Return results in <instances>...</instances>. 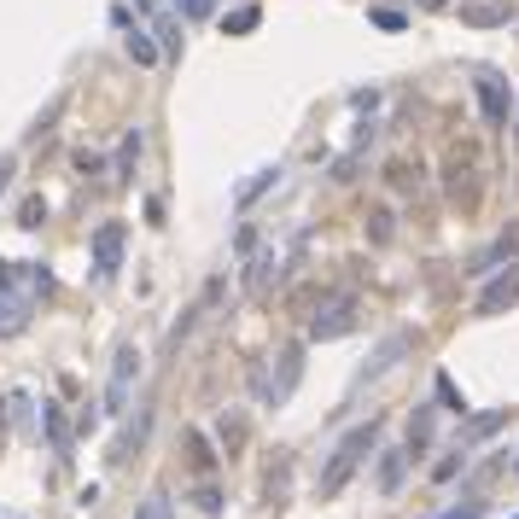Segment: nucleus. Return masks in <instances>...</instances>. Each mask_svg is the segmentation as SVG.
I'll return each instance as SVG.
<instances>
[{"label":"nucleus","mask_w":519,"mask_h":519,"mask_svg":"<svg viewBox=\"0 0 519 519\" xmlns=\"http://www.w3.org/2000/svg\"><path fill=\"white\" fill-rule=\"evenodd\" d=\"M380 426H385V420H362V426H350L345 444L327 455V467H321V485H315L321 496H339V490L356 479V467H362V461L374 455V444H380Z\"/></svg>","instance_id":"obj_1"},{"label":"nucleus","mask_w":519,"mask_h":519,"mask_svg":"<svg viewBox=\"0 0 519 519\" xmlns=\"http://www.w3.org/2000/svg\"><path fill=\"white\" fill-rule=\"evenodd\" d=\"M444 193H450V205L467 216V210H479V193H485V164H479V146L473 140H455L450 152H444Z\"/></svg>","instance_id":"obj_2"},{"label":"nucleus","mask_w":519,"mask_h":519,"mask_svg":"<svg viewBox=\"0 0 519 519\" xmlns=\"http://www.w3.org/2000/svg\"><path fill=\"white\" fill-rule=\"evenodd\" d=\"M473 88H479V111H485V123H508V105H514V88H508V76L502 70H490V65H479L473 70Z\"/></svg>","instance_id":"obj_3"},{"label":"nucleus","mask_w":519,"mask_h":519,"mask_svg":"<svg viewBox=\"0 0 519 519\" xmlns=\"http://www.w3.org/2000/svg\"><path fill=\"white\" fill-rule=\"evenodd\" d=\"M356 298H327V304H315L310 310V339H345L350 327H356Z\"/></svg>","instance_id":"obj_4"},{"label":"nucleus","mask_w":519,"mask_h":519,"mask_svg":"<svg viewBox=\"0 0 519 519\" xmlns=\"http://www.w3.org/2000/svg\"><path fill=\"white\" fill-rule=\"evenodd\" d=\"M519 304V263H508V269H496V275L485 280V292H479V304L473 310L479 315H502Z\"/></svg>","instance_id":"obj_5"},{"label":"nucleus","mask_w":519,"mask_h":519,"mask_svg":"<svg viewBox=\"0 0 519 519\" xmlns=\"http://www.w3.org/2000/svg\"><path fill=\"white\" fill-rule=\"evenodd\" d=\"M409 350H415V327H403V333H391V339H385V345L374 350V356H368L362 368H356V380H362V385H374V380H380V374H385V368H391V362H403Z\"/></svg>","instance_id":"obj_6"},{"label":"nucleus","mask_w":519,"mask_h":519,"mask_svg":"<svg viewBox=\"0 0 519 519\" xmlns=\"http://www.w3.org/2000/svg\"><path fill=\"white\" fill-rule=\"evenodd\" d=\"M117 263H123V228L105 222L100 234H94V269H100V280L117 275Z\"/></svg>","instance_id":"obj_7"},{"label":"nucleus","mask_w":519,"mask_h":519,"mask_svg":"<svg viewBox=\"0 0 519 519\" xmlns=\"http://www.w3.org/2000/svg\"><path fill=\"white\" fill-rule=\"evenodd\" d=\"M298 368H304V350L286 345V350H280V362H275V385H269V403H286V397L298 391Z\"/></svg>","instance_id":"obj_8"},{"label":"nucleus","mask_w":519,"mask_h":519,"mask_svg":"<svg viewBox=\"0 0 519 519\" xmlns=\"http://www.w3.org/2000/svg\"><path fill=\"white\" fill-rule=\"evenodd\" d=\"M135 374H140V356L123 345V350H117V380H111V391H105V409H123V397H129Z\"/></svg>","instance_id":"obj_9"},{"label":"nucleus","mask_w":519,"mask_h":519,"mask_svg":"<svg viewBox=\"0 0 519 519\" xmlns=\"http://www.w3.org/2000/svg\"><path fill=\"white\" fill-rule=\"evenodd\" d=\"M181 455H187V467H193V473H216V467H222V455L210 450L205 432H193V426L181 432Z\"/></svg>","instance_id":"obj_10"},{"label":"nucleus","mask_w":519,"mask_h":519,"mask_svg":"<svg viewBox=\"0 0 519 519\" xmlns=\"http://www.w3.org/2000/svg\"><path fill=\"white\" fill-rule=\"evenodd\" d=\"M420 181H426V175H420L415 158H391V164H385V187H397V193H420Z\"/></svg>","instance_id":"obj_11"},{"label":"nucleus","mask_w":519,"mask_h":519,"mask_svg":"<svg viewBox=\"0 0 519 519\" xmlns=\"http://www.w3.org/2000/svg\"><path fill=\"white\" fill-rule=\"evenodd\" d=\"M461 18H467L473 30H496V24H508V18H514V6H502V0H485V6H461Z\"/></svg>","instance_id":"obj_12"},{"label":"nucleus","mask_w":519,"mask_h":519,"mask_svg":"<svg viewBox=\"0 0 519 519\" xmlns=\"http://www.w3.org/2000/svg\"><path fill=\"white\" fill-rule=\"evenodd\" d=\"M216 438H222V455H240L245 450V415H240V409H228V415L216 420Z\"/></svg>","instance_id":"obj_13"},{"label":"nucleus","mask_w":519,"mask_h":519,"mask_svg":"<svg viewBox=\"0 0 519 519\" xmlns=\"http://www.w3.org/2000/svg\"><path fill=\"white\" fill-rule=\"evenodd\" d=\"M24 321H30V298H6L0 292V339H12Z\"/></svg>","instance_id":"obj_14"},{"label":"nucleus","mask_w":519,"mask_h":519,"mask_svg":"<svg viewBox=\"0 0 519 519\" xmlns=\"http://www.w3.org/2000/svg\"><path fill=\"white\" fill-rule=\"evenodd\" d=\"M263 24V6H234L228 18H222V35H251Z\"/></svg>","instance_id":"obj_15"},{"label":"nucleus","mask_w":519,"mask_h":519,"mask_svg":"<svg viewBox=\"0 0 519 519\" xmlns=\"http://www.w3.org/2000/svg\"><path fill=\"white\" fill-rule=\"evenodd\" d=\"M263 187H275V164H269V170H257V175H251V181H245L240 193H234V205H240V210H251L257 199H263Z\"/></svg>","instance_id":"obj_16"},{"label":"nucleus","mask_w":519,"mask_h":519,"mask_svg":"<svg viewBox=\"0 0 519 519\" xmlns=\"http://www.w3.org/2000/svg\"><path fill=\"white\" fill-rule=\"evenodd\" d=\"M514 245H519V228H508V234H502V245H490V251H479V257H473V275H479V269H496L502 257H514Z\"/></svg>","instance_id":"obj_17"},{"label":"nucleus","mask_w":519,"mask_h":519,"mask_svg":"<svg viewBox=\"0 0 519 519\" xmlns=\"http://www.w3.org/2000/svg\"><path fill=\"white\" fill-rule=\"evenodd\" d=\"M403 467H409V450H391L380 461V490H397L403 485Z\"/></svg>","instance_id":"obj_18"},{"label":"nucleus","mask_w":519,"mask_h":519,"mask_svg":"<svg viewBox=\"0 0 519 519\" xmlns=\"http://www.w3.org/2000/svg\"><path fill=\"white\" fill-rule=\"evenodd\" d=\"M368 234H374V245H385L391 234H397V216H391L385 205H374V210H368Z\"/></svg>","instance_id":"obj_19"},{"label":"nucleus","mask_w":519,"mask_h":519,"mask_svg":"<svg viewBox=\"0 0 519 519\" xmlns=\"http://www.w3.org/2000/svg\"><path fill=\"white\" fill-rule=\"evenodd\" d=\"M129 59H135V65H146V70H152V65H158V59H164V53H158V47H152V41H146V35H140V30H129Z\"/></svg>","instance_id":"obj_20"},{"label":"nucleus","mask_w":519,"mask_h":519,"mask_svg":"<svg viewBox=\"0 0 519 519\" xmlns=\"http://www.w3.org/2000/svg\"><path fill=\"white\" fill-rule=\"evenodd\" d=\"M426 444H432V409H420V415H415V432H409V444H403V450L420 455Z\"/></svg>","instance_id":"obj_21"},{"label":"nucleus","mask_w":519,"mask_h":519,"mask_svg":"<svg viewBox=\"0 0 519 519\" xmlns=\"http://www.w3.org/2000/svg\"><path fill=\"white\" fill-rule=\"evenodd\" d=\"M193 508H199V514H222V490L199 485V490H193Z\"/></svg>","instance_id":"obj_22"},{"label":"nucleus","mask_w":519,"mask_h":519,"mask_svg":"<svg viewBox=\"0 0 519 519\" xmlns=\"http://www.w3.org/2000/svg\"><path fill=\"white\" fill-rule=\"evenodd\" d=\"M135 519H170V496H164V490H158V496H146Z\"/></svg>","instance_id":"obj_23"},{"label":"nucleus","mask_w":519,"mask_h":519,"mask_svg":"<svg viewBox=\"0 0 519 519\" xmlns=\"http://www.w3.org/2000/svg\"><path fill=\"white\" fill-rule=\"evenodd\" d=\"M269 269H275V257L257 245V251H251V286H263V280H269Z\"/></svg>","instance_id":"obj_24"},{"label":"nucleus","mask_w":519,"mask_h":519,"mask_svg":"<svg viewBox=\"0 0 519 519\" xmlns=\"http://www.w3.org/2000/svg\"><path fill=\"white\" fill-rule=\"evenodd\" d=\"M403 24H409L403 12H385V6H380V12H374V30H391V35H397V30H403Z\"/></svg>","instance_id":"obj_25"},{"label":"nucleus","mask_w":519,"mask_h":519,"mask_svg":"<svg viewBox=\"0 0 519 519\" xmlns=\"http://www.w3.org/2000/svg\"><path fill=\"white\" fill-rule=\"evenodd\" d=\"M135 158H140V135H129L123 146H117V164H123V170H135Z\"/></svg>","instance_id":"obj_26"},{"label":"nucleus","mask_w":519,"mask_h":519,"mask_svg":"<svg viewBox=\"0 0 519 519\" xmlns=\"http://www.w3.org/2000/svg\"><path fill=\"white\" fill-rule=\"evenodd\" d=\"M496 426H502V415H479V420H473V426H467V438H490Z\"/></svg>","instance_id":"obj_27"},{"label":"nucleus","mask_w":519,"mask_h":519,"mask_svg":"<svg viewBox=\"0 0 519 519\" xmlns=\"http://www.w3.org/2000/svg\"><path fill=\"white\" fill-rule=\"evenodd\" d=\"M47 438H53V444H65L70 432H65V415H59V409H47Z\"/></svg>","instance_id":"obj_28"},{"label":"nucleus","mask_w":519,"mask_h":519,"mask_svg":"<svg viewBox=\"0 0 519 519\" xmlns=\"http://www.w3.org/2000/svg\"><path fill=\"white\" fill-rule=\"evenodd\" d=\"M438 403H450V409H461V391L450 385V374H438Z\"/></svg>","instance_id":"obj_29"},{"label":"nucleus","mask_w":519,"mask_h":519,"mask_svg":"<svg viewBox=\"0 0 519 519\" xmlns=\"http://www.w3.org/2000/svg\"><path fill=\"white\" fill-rule=\"evenodd\" d=\"M455 473H461V455H444V461H438V473H432V479H438V485H444V479H455Z\"/></svg>","instance_id":"obj_30"},{"label":"nucleus","mask_w":519,"mask_h":519,"mask_svg":"<svg viewBox=\"0 0 519 519\" xmlns=\"http://www.w3.org/2000/svg\"><path fill=\"white\" fill-rule=\"evenodd\" d=\"M175 6H181L187 18H205V12H210V6H216V0H175Z\"/></svg>","instance_id":"obj_31"},{"label":"nucleus","mask_w":519,"mask_h":519,"mask_svg":"<svg viewBox=\"0 0 519 519\" xmlns=\"http://www.w3.org/2000/svg\"><path fill=\"white\" fill-rule=\"evenodd\" d=\"M438 519H479V502H461L455 514H438Z\"/></svg>","instance_id":"obj_32"},{"label":"nucleus","mask_w":519,"mask_h":519,"mask_svg":"<svg viewBox=\"0 0 519 519\" xmlns=\"http://www.w3.org/2000/svg\"><path fill=\"white\" fill-rule=\"evenodd\" d=\"M6 181H12V158H0V187H6Z\"/></svg>","instance_id":"obj_33"},{"label":"nucleus","mask_w":519,"mask_h":519,"mask_svg":"<svg viewBox=\"0 0 519 519\" xmlns=\"http://www.w3.org/2000/svg\"><path fill=\"white\" fill-rule=\"evenodd\" d=\"M426 6H450V0H426Z\"/></svg>","instance_id":"obj_34"},{"label":"nucleus","mask_w":519,"mask_h":519,"mask_svg":"<svg viewBox=\"0 0 519 519\" xmlns=\"http://www.w3.org/2000/svg\"><path fill=\"white\" fill-rule=\"evenodd\" d=\"M514 467H519V461H514Z\"/></svg>","instance_id":"obj_35"},{"label":"nucleus","mask_w":519,"mask_h":519,"mask_svg":"<svg viewBox=\"0 0 519 519\" xmlns=\"http://www.w3.org/2000/svg\"><path fill=\"white\" fill-rule=\"evenodd\" d=\"M514 519H519V514H514Z\"/></svg>","instance_id":"obj_36"}]
</instances>
